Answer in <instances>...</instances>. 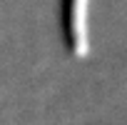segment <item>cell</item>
Masks as SVG:
<instances>
[{"mask_svg": "<svg viewBox=\"0 0 127 125\" xmlns=\"http://www.w3.org/2000/svg\"><path fill=\"white\" fill-rule=\"evenodd\" d=\"M87 13L90 3L87 0H70L65 5V18H67V43L70 53L75 58H87L90 55V25H87Z\"/></svg>", "mask_w": 127, "mask_h": 125, "instance_id": "cell-1", "label": "cell"}]
</instances>
